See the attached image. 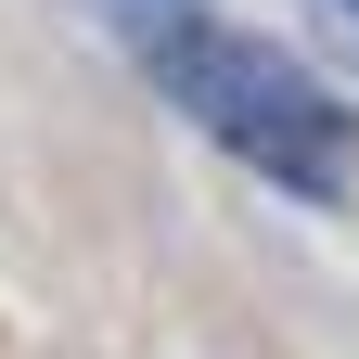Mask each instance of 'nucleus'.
Instances as JSON below:
<instances>
[{"label": "nucleus", "instance_id": "f257e3e1", "mask_svg": "<svg viewBox=\"0 0 359 359\" xmlns=\"http://www.w3.org/2000/svg\"><path fill=\"white\" fill-rule=\"evenodd\" d=\"M154 77H167L244 167L295 180V193H334L346 154H359V128H346L334 90L308 77L295 52H257V39H231V26H167V39H154Z\"/></svg>", "mask_w": 359, "mask_h": 359}, {"label": "nucleus", "instance_id": "f03ea898", "mask_svg": "<svg viewBox=\"0 0 359 359\" xmlns=\"http://www.w3.org/2000/svg\"><path fill=\"white\" fill-rule=\"evenodd\" d=\"M308 26H321L334 52H359V0H308Z\"/></svg>", "mask_w": 359, "mask_h": 359}]
</instances>
